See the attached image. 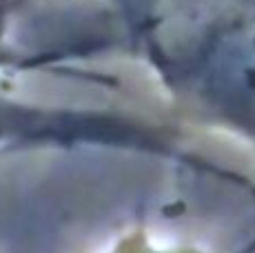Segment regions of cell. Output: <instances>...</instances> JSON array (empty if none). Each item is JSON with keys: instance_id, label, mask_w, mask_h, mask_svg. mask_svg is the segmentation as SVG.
<instances>
[{"instance_id": "cell-1", "label": "cell", "mask_w": 255, "mask_h": 253, "mask_svg": "<svg viewBox=\"0 0 255 253\" xmlns=\"http://www.w3.org/2000/svg\"><path fill=\"white\" fill-rule=\"evenodd\" d=\"M129 53L178 123L255 160V0H155Z\"/></svg>"}, {"instance_id": "cell-2", "label": "cell", "mask_w": 255, "mask_h": 253, "mask_svg": "<svg viewBox=\"0 0 255 253\" xmlns=\"http://www.w3.org/2000/svg\"><path fill=\"white\" fill-rule=\"evenodd\" d=\"M27 0H0V155L40 149H111L164 160L200 176L218 171V158L162 107L155 109H69L33 105L9 94L4 71L18 65L7 45L16 11Z\"/></svg>"}, {"instance_id": "cell-3", "label": "cell", "mask_w": 255, "mask_h": 253, "mask_svg": "<svg viewBox=\"0 0 255 253\" xmlns=\"http://www.w3.org/2000/svg\"><path fill=\"white\" fill-rule=\"evenodd\" d=\"M105 253H224L218 249H207L200 245H180V242H162L151 233L146 222L131 225ZM229 253V251H227ZM253 253V251H238Z\"/></svg>"}]
</instances>
